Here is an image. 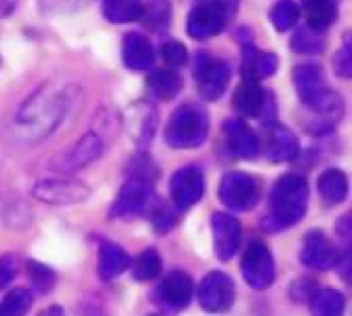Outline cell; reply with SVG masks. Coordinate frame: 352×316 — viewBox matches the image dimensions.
<instances>
[{
    "mask_svg": "<svg viewBox=\"0 0 352 316\" xmlns=\"http://www.w3.org/2000/svg\"><path fill=\"white\" fill-rule=\"evenodd\" d=\"M70 108V87L47 82L21 104L15 126L23 142H43L63 120Z\"/></svg>",
    "mask_w": 352,
    "mask_h": 316,
    "instance_id": "obj_1",
    "label": "cell"
},
{
    "mask_svg": "<svg viewBox=\"0 0 352 316\" xmlns=\"http://www.w3.org/2000/svg\"><path fill=\"white\" fill-rule=\"evenodd\" d=\"M308 207V183L302 175H283L270 194V211L264 228L270 232L287 230L304 217Z\"/></svg>",
    "mask_w": 352,
    "mask_h": 316,
    "instance_id": "obj_2",
    "label": "cell"
},
{
    "mask_svg": "<svg viewBox=\"0 0 352 316\" xmlns=\"http://www.w3.org/2000/svg\"><path fill=\"white\" fill-rule=\"evenodd\" d=\"M294 84L304 106L331 120L342 114V100L327 87L323 68L314 61L300 63L294 70Z\"/></svg>",
    "mask_w": 352,
    "mask_h": 316,
    "instance_id": "obj_3",
    "label": "cell"
},
{
    "mask_svg": "<svg viewBox=\"0 0 352 316\" xmlns=\"http://www.w3.org/2000/svg\"><path fill=\"white\" fill-rule=\"evenodd\" d=\"M209 133V120L203 108L199 106H179L167 126H165V142L171 148L179 150H190V148H199Z\"/></svg>",
    "mask_w": 352,
    "mask_h": 316,
    "instance_id": "obj_4",
    "label": "cell"
},
{
    "mask_svg": "<svg viewBox=\"0 0 352 316\" xmlns=\"http://www.w3.org/2000/svg\"><path fill=\"white\" fill-rule=\"evenodd\" d=\"M260 183L255 177L243 171L226 173L219 181L217 196L221 205H226L232 211H251L260 203Z\"/></svg>",
    "mask_w": 352,
    "mask_h": 316,
    "instance_id": "obj_5",
    "label": "cell"
},
{
    "mask_svg": "<svg viewBox=\"0 0 352 316\" xmlns=\"http://www.w3.org/2000/svg\"><path fill=\"white\" fill-rule=\"evenodd\" d=\"M154 207V190H152V181L133 175L129 181H126L110 209L112 217L118 219H131L138 217L142 213H148Z\"/></svg>",
    "mask_w": 352,
    "mask_h": 316,
    "instance_id": "obj_6",
    "label": "cell"
},
{
    "mask_svg": "<svg viewBox=\"0 0 352 316\" xmlns=\"http://www.w3.org/2000/svg\"><path fill=\"white\" fill-rule=\"evenodd\" d=\"M195 78H197L199 93L207 102H213L221 98L223 91H226L230 82V68L226 61L215 55L199 53L195 61Z\"/></svg>",
    "mask_w": 352,
    "mask_h": 316,
    "instance_id": "obj_7",
    "label": "cell"
},
{
    "mask_svg": "<svg viewBox=\"0 0 352 316\" xmlns=\"http://www.w3.org/2000/svg\"><path fill=\"white\" fill-rule=\"evenodd\" d=\"M241 272L247 280L249 287L253 289H268L272 280H274V260H272V253L268 251V247L264 242H251L245 253H243V260H241Z\"/></svg>",
    "mask_w": 352,
    "mask_h": 316,
    "instance_id": "obj_8",
    "label": "cell"
},
{
    "mask_svg": "<svg viewBox=\"0 0 352 316\" xmlns=\"http://www.w3.org/2000/svg\"><path fill=\"white\" fill-rule=\"evenodd\" d=\"M230 19L232 15H228L221 7L207 3V0H201V3L188 13L186 32L197 41H209L217 36Z\"/></svg>",
    "mask_w": 352,
    "mask_h": 316,
    "instance_id": "obj_9",
    "label": "cell"
},
{
    "mask_svg": "<svg viewBox=\"0 0 352 316\" xmlns=\"http://www.w3.org/2000/svg\"><path fill=\"white\" fill-rule=\"evenodd\" d=\"M199 304L207 312H226L234 304V282L223 272H209L199 284Z\"/></svg>",
    "mask_w": 352,
    "mask_h": 316,
    "instance_id": "obj_10",
    "label": "cell"
},
{
    "mask_svg": "<svg viewBox=\"0 0 352 316\" xmlns=\"http://www.w3.org/2000/svg\"><path fill=\"white\" fill-rule=\"evenodd\" d=\"M205 192V177L199 167H184L171 177V196L177 209L195 207Z\"/></svg>",
    "mask_w": 352,
    "mask_h": 316,
    "instance_id": "obj_11",
    "label": "cell"
},
{
    "mask_svg": "<svg viewBox=\"0 0 352 316\" xmlns=\"http://www.w3.org/2000/svg\"><path fill=\"white\" fill-rule=\"evenodd\" d=\"M300 258L312 270H329L340 262V251L321 230H312L304 238Z\"/></svg>",
    "mask_w": 352,
    "mask_h": 316,
    "instance_id": "obj_12",
    "label": "cell"
},
{
    "mask_svg": "<svg viewBox=\"0 0 352 316\" xmlns=\"http://www.w3.org/2000/svg\"><path fill=\"white\" fill-rule=\"evenodd\" d=\"M211 230H213V245L215 253L221 262H228L234 258L241 242V224L239 219L228 213H213L211 217Z\"/></svg>",
    "mask_w": 352,
    "mask_h": 316,
    "instance_id": "obj_13",
    "label": "cell"
},
{
    "mask_svg": "<svg viewBox=\"0 0 352 316\" xmlns=\"http://www.w3.org/2000/svg\"><path fill=\"white\" fill-rule=\"evenodd\" d=\"M89 190L76 181H63V179H45L34 185V196L49 205H72L87 199Z\"/></svg>",
    "mask_w": 352,
    "mask_h": 316,
    "instance_id": "obj_14",
    "label": "cell"
},
{
    "mask_svg": "<svg viewBox=\"0 0 352 316\" xmlns=\"http://www.w3.org/2000/svg\"><path fill=\"white\" fill-rule=\"evenodd\" d=\"M223 133H226L228 150L243 161H251L260 154V137L255 135L251 126L239 118H232L223 124Z\"/></svg>",
    "mask_w": 352,
    "mask_h": 316,
    "instance_id": "obj_15",
    "label": "cell"
},
{
    "mask_svg": "<svg viewBox=\"0 0 352 316\" xmlns=\"http://www.w3.org/2000/svg\"><path fill=\"white\" fill-rule=\"evenodd\" d=\"M266 154L272 163H289L300 154V142L287 126L272 122L266 133Z\"/></svg>",
    "mask_w": 352,
    "mask_h": 316,
    "instance_id": "obj_16",
    "label": "cell"
},
{
    "mask_svg": "<svg viewBox=\"0 0 352 316\" xmlns=\"http://www.w3.org/2000/svg\"><path fill=\"white\" fill-rule=\"evenodd\" d=\"M158 295H161V302L169 308V310H184L190 302L192 295H195V282L186 272H171L163 284L158 289Z\"/></svg>",
    "mask_w": 352,
    "mask_h": 316,
    "instance_id": "obj_17",
    "label": "cell"
},
{
    "mask_svg": "<svg viewBox=\"0 0 352 316\" xmlns=\"http://www.w3.org/2000/svg\"><path fill=\"white\" fill-rule=\"evenodd\" d=\"M122 61L124 66L129 70H135V72H144L148 68H152L154 63V49L150 45V41L138 32H129V34H124V41H122Z\"/></svg>",
    "mask_w": 352,
    "mask_h": 316,
    "instance_id": "obj_18",
    "label": "cell"
},
{
    "mask_svg": "<svg viewBox=\"0 0 352 316\" xmlns=\"http://www.w3.org/2000/svg\"><path fill=\"white\" fill-rule=\"evenodd\" d=\"M232 104H234V108H236L239 114L249 116V118H255V116H260L264 112V108L268 104V95L260 87L258 80H243L241 87L234 93Z\"/></svg>",
    "mask_w": 352,
    "mask_h": 316,
    "instance_id": "obj_19",
    "label": "cell"
},
{
    "mask_svg": "<svg viewBox=\"0 0 352 316\" xmlns=\"http://www.w3.org/2000/svg\"><path fill=\"white\" fill-rule=\"evenodd\" d=\"M278 70V57L270 51H255L251 47L245 49L243 55V76L245 80H262L270 78Z\"/></svg>",
    "mask_w": 352,
    "mask_h": 316,
    "instance_id": "obj_20",
    "label": "cell"
},
{
    "mask_svg": "<svg viewBox=\"0 0 352 316\" xmlns=\"http://www.w3.org/2000/svg\"><path fill=\"white\" fill-rule=\"evenodd\" d=\"M131 266V258L122 247L114 242H104L100 247V256H98V272L102 280H114L118 278L126 268Z\"/></svg>",
    "mask_w": 352,
    "mask_h": 316,
    "instance_id": "obj_21",
    "label": "cell"
},
{
    "mask_svg": "<svg viewBox=\"0 0 352 316\" xmlns=\"http://www.w3.org/2000/svg\"><path fill=\"white\" fill-rule=\"evenodd\" d=\"M156 110L150 104H135L129 110V116H126V126L133 135V139L140 146H148L152 133H154V126H156Z\"/></svg>",
    "mask_w": 352,
    "mask_h": 316,
    "instance_id": "obj_22",
    "label": "cell"
},
{
    "mask_svg": "<svg viewBox=\"0 0 352 316\" xmlns=\"http://www.w3.org/2000/svg\"><path fill=\"white\" fill-rule=\"evenodd\" d=\"M102 154V137L98 133H87L72 150L63 156V167L68 171L72 169H82L89 163H93L95 158Z\"/></svg>",
    "mask_w": 352,
    "mask_h": 316,
    "instance_id": "obj_23",
    "label": "cell"
},
{
    "mask_svg": "<svg viewBox=\"0 0 352 316\" xmlns=\"http://www.w3.org/2000/svg\"><path fill=\"white\" fill-rule=\"evenodd\" d=\"M308 27L314 32H323L333 25L338 19V0H302Z\"/></svg>",
    "mask_w": 352,
    "mask_h": 316,
    "instance_id": "obj_24",
    "label": "cell"
},
{
    "mask_svg": "<svg viewBox=\"0 0 352 316\" xmlns=\"http://www.w3.org/2000/svg\"><path fill=\"white\" fill-rule=\"evenodd\" d=\"M318 192H321L323 201H327L329 205H338L342 201H346L348 196V179L344 175V171L340 169H329L325 171L316 181Z\"/></svg>",
    "mask_w": 352,
    "mask_h": 316,
    "instance_id": "obj_25",
    "label": "cell"
},
{
    "mask_svg": "<svg viewBox=\"0 0 352 316\" xmlns=\"http://www.w3.org/2000/svg\"><path fill=\"white\" fill-rule=\"evenodd\" d=\"M142 0H104V15L112 23H131L142 19Z\"/></svg>",
    "mask_w": 352,
    "mask_h": 316,
    "instance_id": "obj_26",
    "label": "cell"
},
{
    "mask_svg": "<svg viewBox=\"0 0 352 316\" xmlns=\"http://www.w3.org/2000/svg\"><path fill=\"white\" fill-rule=\"evenodd\" d=\"M148 89L158 100H173L182 91V78L175 70H154L148 76Z\"/></svg>",
    "mask_w": 352,
    "mask_h": 316,
    "instance_id": "obj_27",
    "label": "cell"
},
{
    "mask_svg": "<svg viewBox=\"0 0 352 316\" xmlns=\"http://www.w3.org/2000/svg\"><path fill=\"white\" fill-rule=\"evenodd\" d=\"M346 300L336 289H321L312 297V316H344Z\"/></svg>",
    "mask_w": 352,
    "mask_h": 316,
    "instance_id": "obj_28",
    "label": "cell"
},
{
    "mask_svg": "<svg viewBox=\"0 0 352 316\" xmlns=\"http://www.w3.org/2000/svg\"><path fill=\"white\" fill-rule=\"evenodd\" d=\"M163 270V262L161 256H158L156 249H146L144 253H140V258L133 264V276L135 280H154Z\"/></svg>",
    "mask_w": 352,
    "mask_h": 316,
    "instance_id": "obj_29",
    "label": "cell"
},
{
    "mask_svg": "<svg viewBox=\"0 0 352 316\" xmlns=\"http://www.w3.org/2000/svg\"><path fill=\"white\" fill-rule=\"evenodd\" d=\"M298 17H300V7L294 0H278L270 9V21L278 32L292 30L298 23Z\"/></svg>",
    "mask_w": 352,
    "mask_h": 316,
    "instance_id": "obj_30",
    "label": "cell"
},
{
    "mask_svg": "<svg viewBox=\"0 0 352 316\" xmlns=\"http://www.w3.org/2000/svg\"><path fill=\"white\" fill-rule=\"evenodd\" d=\"M142 19H146V25H150L152 30H165L171 19L169 0H150L148 5H144Z\"/></svg>",
    "mask_w": 352,
    "mask_h": 316,
    "instance_id": "obj_31",
    "label": "cell"
},
{
    "mask_svg": "<svg viewBox=\"0 0 352 316\" xmlns=\"http://www.w3.org/2000/svg\"><path fill=\"white\" fill-rule=\"evenodd\" d=\"M32 306V293L28 289H13L0 302V316H25Z\"/></svg>",
    "mask_w": 352,
    "mask_h": 316,
    "instance_id": "obj_32",
    "label": "cell"
},
{
    "mask_svg": "<svg viewBox=\"0 0 352 316\" xmlns=\"http://www.w3.org/2000/svg\"><path fill=\"white\" fill-rule=\"evenodd\" d=\"M292 47L294 51L298 53H304V55H312V53H318V51H323L325 43H323V36H321V32H314L310 27H302L296 32V36L292 41Z\"/></svg>",
    "mask_w": 352,
    "mask_h": 316,
    "instance_id": "obj_33",
    "label": "cell"
},
{
    "mask_svg": "<svg viewBox=\"0 0 352 316\" xmlns=\"http://www.w3.org/2000/svg\"><path fill=\"white\" fill-rule=\"evenodd\" d=\"M28 274H30V280L34 282V287L43 293H49L55 284V274L51 268L38 264V262H28Z\"/></svg>",
    "mask_w": 352,
    "mask_h": 316,
    "instance_id": "obj_34",
    "label": "cell"
},
{
    "mask_svg": "<svg viewBox=\"0 0 352 316\" xmlns=\"http://www.w3.org/2000/svg\"><path fill=\"white\" fill-rule=\"evenodd\" d=\"M163 57H165V61L169 63V66L175 70V68H182L184 63L188 61V51H186V47L182 43L171 41V43H167L163 47Z\"/></svg>",
    "mask_w": 352,
    "mask_h": 316,
    "instance_id": "obj_35",
    "label": "cell"
},
{
    "mask_svg": "<svg viewBox=\"0 0 352 316\" xmlns=\"http://www.w3.org/2000/svg\"><path fill=\"white\" fill-rule=\"evenodd\" d=\"M350 41L344 43V47L338 51L336 59H333V70L340 78H350V72H352V66H350Z\"/></svg>",
    "mask_w": 352,
    "mask_h": 316,
    "instance_id": "obj_36",
    "label": "cell"
},
{
    "mask_svg": "<svg viewBox=\"0 0 352 316\" xmlns=\"http://www.w3.org/2000/svg\"><path fill=\"white\" fill-rule=\"evenodd\" d=\"M17 274V260L13 256L0 260V287H5L7 282H11Z\"/></svg>",
    "mask_w": 352,
    "mask_h": 316,
    "instance_id": "obj_37",
    "label": "cell"
},
{
    "mask_svg": "<svg viewBox=\"0 0 352 316\" xmlns=\"http://www.w3.org/2000/svg\"><path fill=\"white\" fill-rule=\"evenodd\" d=\"M207 3H213V5L221 7V9L226 11L228 15H234V13H236V5H239V0H207Z\"/></svg>",
    "mask_w": 352,
    "mask_h": 316,
    "instance_id": "obj_38",
    "label": "cell"
},
{
    "mask_svg": "<svg viewBox=\"0 0 352 316\" xmlns=\"http://www.w3.org/2000/svg\"><path fill=\"white\" fill-rule=\"evenodd\" d=\"M38 316H66V314H63V310H61L59 306H51L49 310H45V312L38 314Z\"/></svg>",
    "mask_w": 352,
    "mask_h": 316,
    "instance_id": "obj_39",
    "label": "cell"
}]
</instances>
